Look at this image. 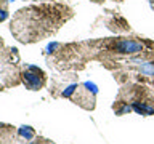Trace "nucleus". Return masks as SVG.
<instances>
[{"instance_id": "obj_1", "label": "nucleus", "mask_w": 154, "mask_h": 144, "mask_svg": "<svg viewBox=\"0 0 154 144\" xmlns=\"http://www.w3.org/2000/svg\"><path fill=\"white\" fill-rule=\"evenodd\" d=\"M72 16V10L63 3H42L18 10L10 31L21 43H34L58 32Z\"/></svg>"}, {"instance_id": "obj_2", "label": "nucleus", "mask_w": 154, "mask_h": 144, "mask_svg": "<svg viewBox=\"0 0 154 144\" xmlns=\"http://www.w3.org/2000/svg\"><path fill=\"white\" fill-rule=\"evenodd\" d=\"M21 83L31 91H38L47 85V74L40 67L32 66V64H23L21 67Z\"/></svg>"}, {"instance_id": "obj_7", "label": "nucleus", "mask_w": 154, "mask_h": 144, "mask_svg": "<svg viewBox=\"0 0 154 144\" xmlns=\"http://www.w3.org/2000/svg\"><path fill=\"white\" fill-rule=\"evenodd\" d=\"M8 2L10 0H0V22H3L8 18Z\"/></svg>"}, {"instance_id": "obj_5", "label": "nucleus", "mask_w": 154, "mask_h": 144, "mask_svg": "<svg viewBox=\"0 0 154 144\" xmlns=\"http://www.w3.org/2000/svg\"><path fill=\"white\" fill-rule=\"evenodd\" d=\"M18 136L21 139V144H29L35 138V130L29 125H23V127L18 128Z\"/></svg>"}, {"instance_id": "obj_4", "label": "nucleus", "mask_w": 154, "mask_h": 144, "mask_svg": "<svg viewBox=\"0 0 154 144\" xmlns=\"http://www.w3.org/2000/svg\"><path fill=\"white\" fill-rule=\"evenodd\" d=\"M0 144H21L18 130L8 123H0Z\"/></svg>"}, {"instance_id": "obj_9", "label": "nucleus", "mask_w": 154, "mask_h": 144, "mask_svg": "<svg viewBox=\"0 0 154 144\" xmlns=\"http://www.w3.org/2000/svg\"><path fill=\"white\" fill-rule=\"evenodd\" d=\"M152 85H154V80H152Z\"/></svg>"}, {"instance_id": "obj_3", "label": "nucleus", "mask_w": 154, "mask_h": 144, "mask_svg": "<svg viewBox=\"0 0 154 144\" xmlns=\"http://www.w3.org/2000/svg\"><path fill=\"white\" fill-rule=\"evenodd\" d=\"M72 103L85 110H93L96 106V85L85 82L77 86V90L72 94Z\"/></svg>"}, {"instance_id": "obj_6", "label": "nucleus", "mask_w": 154, "mask_h": 144, "mask_svg": "<svg viewBox=\"0 0 154 144\" xmlns=\"http://www.w3.org/2000/svg\"><path fill=\"white\" fill-rule=\"evenodd\" d=\"M112 110L116 112V115H125V114H130L133 109H132V106H130L127 101L116 98L114 104H112Z\"/></svg>"}, {"instance_id": "obj_8", "label": "nucleus", "mask_w": 154, "mask_h": 144, "mask_svg": "<svg viewBox=\"0 0 154 144\" xmlns=\"http://www.w3.org/2000/svg\"><path fill=\"white\" fill-rule=\"evenodd\" d=\"M93 2H96V3H103L104 0H93Z\"/></svg>"}]
</instances>
